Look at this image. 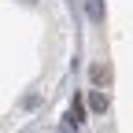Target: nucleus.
Listing matches in <instances>:
<instances>
[{
    "mask_svg": "<svg viewBox=\"0 0 133 133\" xmlns=\"http://www.w3.org/2000/svg\"><path fill=\"white\" fill-rule=\"evenodd\" d=\"M85 11H89L92 22H100V19H104V0H85Z\"/></svg>",
    "mask_w": 133,
    "mask_h": 133,
    "instance_id": "nucleus-2",
    "label": "nucleus"
},
{
    "mask_svg": "<svg viewBox=\"0 0 133 133\" xmlns=\"http://www.w3.org/2000/svg\"><path fill=\"white\" fill-rule=\"evenodd\" d=\"M81 122H85V107H81V100H74L70 111H66V118H63V126L66 129H81Z\"/></svg>",
    "mask_w": 133,
    "mask_h": 133,
    "instance_id": "nucleus-1",
    "label": "nucleus"
},
{
    "mask_svg": "<svg viewBox=\"0 0 133 133\" xmlns=\"http://www.w3.org/2000/svg\"><path fill=\"white\" fill-rule=\"evenodd\" d=\"M30 4H33V0H30Z\"/></svg>",
    "mask_w": 133,
    "mask_h": 133,
    "instance_id": "nucleus-5",
    "label": "nucleus"
},
{
    "mask_svg": "<svg viewBox=\"0 0 133 133\" xmlns=\"http://www.w3.org/2000/svg\"><path fill=\"white\" fill-rule=\"evenodd\" d=\"M89 107L104 115V111H107V96H104V92H92V96H89Z\"/></svg>",
    "mask_w": 133,
    "mask_h": 133,
    "instance_id": "nucleus-3",
    "label": "nucleus"
},
{
    "mask_svg": "<svg viewBox=\"0 0 133 133\" xmlns=\"http://www.w3.org/2000/svg\"><path fill=\"white\" fill-rule=\"evenodd\" d=\"M92 81H96V85H100V81H107V70H104V66H92Z\"/></svg>",
    "mask_w": 133,
    "mask_h": 133,
    "instance_id": "nucleus-4",
    "label": "nucleus"
}]
</instances>
